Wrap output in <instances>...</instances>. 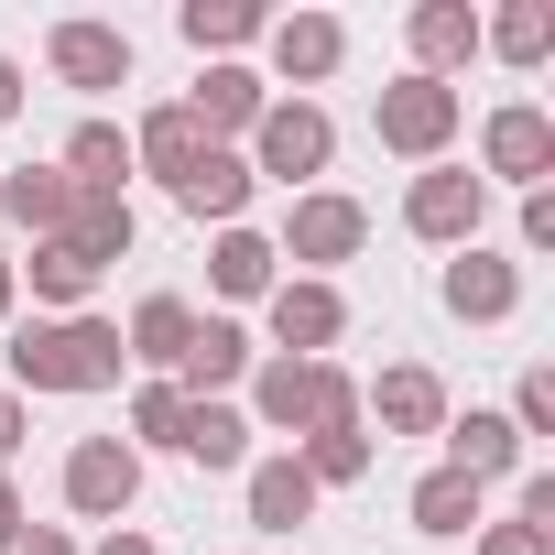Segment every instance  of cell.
<instances>
[{"label": "cell", "mask_w": 555, "mask_h": 555, "mask_svg": "<svg viewBox=\"0 0 555 555\" xmlns=\"http://www.w3.org/2000/svg\"><path fill=\"white\" fill-rule=\"evenodd\" d=\"M120 349H131L142 371H175V360L196 349V306H185V295H142L131 327H120Z\"/></svg>", "instance_id": "cell-15"}, {"label": "cell", "mask_w": 555, "mask_h": 555, "mask_svg": "<svg viewBox=\"0 0 555 555\" xmlns=\"http://www.w3.org/2000/svg\"><path fill=\"white\" fill-rule=\"evenodd\" d=\"M12 284H34L44 306L88 317V295H99V261H88V250H66V240H34V261H12Z\"/></svg>", "instance_id": "cell-20"}, {"label": "cell", "mask_w": 555, "mask_h": 555, "mask_svg": "<svg viewBox=\"0 0 555 555\" xmlns=\"http://www.w3.org/2000/svg\"><path fill=\"white\" fill-rule=\"evenodd\" d=\"M512 306H522V272H512L501 250H479V240H468V250L447 261V317H468V327H501Z\"/></svg>", "instance_id": "cell-12"}, {"label": "cell", "mask_w": 555, "mask_h": 555, "mask_svg": "<svg viewBox=\"0 0 555 555\" xmlns=\"http://www.w3.org/2000/svg\"><path fill=\"white\" fill-rule=\"evenodd\" d=\"M175 425H185V392H175V382H142V392H131V436H142V447H175Z\"/></svg>", "instance_id": "cell-32"}, {"label": "cell", "mask_w": 555, "mask_h": 555, "mask_svg": "<svg viewBox=\"0 0 555 555\" xmlns=\"http://www.w3.org/2000/svg\"><path fill=\"white\" fill-rule=\"evenodd\" d=\"M414 77H447V66H468L479 55V12H468V0H414Z\"/></svg>", "instance_id": "cell-13"}, {"label": "cell", "mask_w": 555, "mask_h": 555, "mask_svg": "<svg viewBox=\"0 0 555 555\" xmlns=\"http://www.w3.org/2000/svg\"><path fill=\"white\" fill-rule=\"evenodd\" d=\"M261 44H272V77L317 88V77H338V55H349V23H338V12H284V23H261Z\"/></svg>", "instance_id": "cell-10"}, {"label": "cell", "mask_w": 555, "mask_h": 555, "mask_svg": "<svg viewBox=\"0 0 555 555\" xmlns=\"http://www.w3.org/2000/svg\"><path fill=\"white\" fill-rule=\"evenodd\" d=\"M12 555H77V533H55V522H23V533H12Z\"/></svg>", "instance_id": "cell-36"}, {"label": "cell", "mask_w": 555, "mask_h": 555, "mask_svg": "<svg viewBox=\"0 0 555 555\" xmlns=\"http://www.w3.org/2000/svg\"><path fill=\"white\" fill-rule=\"evenodd\" d=\"M175 447H185L196 468H240V457H250V414H229V403H185Z\"/></svg>", "instance_id": "cell-27"}, {"label": "cell", "mask_w": 555, "mask_h": 555, "mask_svg": "<svg viewBox=\"0 0 555 555\" xmlns=\"http://www.w3.org/2000/svg\"><path fill=\"white\" fill-rule=\"evenodd\" d=\"M55 240H66V250H88V261L109 272V261L142 240V218H131V196H88V185H77V207H66V229H55Z\"/></svg>", "instance_id": "cell-18"}, {"label": "cell", "mask_w": 555, "mask_h": 555, "mask_svg": "<svg viewBox=\"0 0 555 555\" xmlns=\"http://www.w3.org/2000/svg\"><path fill=\"white\" fill-rule=\"evenodd\" d=\"M12 533H23V490L0 479V555H12Z\"/></svg>", "instance_id": "cell-38"}, {"label": "cell", "mask_w": 555, "mask_h": 555, "mask_svg": "<svg viewBox=\"0 0 555 555\" xmlns=\"http://www.w3.org/2000/svg\"><path fill=\"white\" fill-rule=\"evenodd\" d=\"M479 164H490V175H512V185H544V175H555V120H544V109H522V99H512V109H490ZM490 175H479V185H490Z\"/></svg>", "instance_id": "cell-9"}, {"label": "cell", "mask_w": 555, "mask_h": 555, "mask_svg": "<svg viewBox=\"0 0 555 555\" xmlns=\"http://www.w3.org/2000/svg\"><path fill=\"white\" fill-rule=\"evenodd\" d=\"M131 501H142V447H131V436H77V447H66V512L120 522Z\"/></svg>", "instance_id": "cell-5"}, {"label": "cell", "mask_w": 555, "mask_h": 555, "mask_svg": "<svg viewBox=\"0 0 555 555\" xmlns=\"http://www.w3.org/2000/svg\"><path fill=\"white\" fill-rule=\"evenodd\" d=\"M371 414H382V436H436V425H447V382L403 360V371L371 382Z\"/></svg>", "instance_id": "cell-17"}, {"label": "cell", "mask_w": 555, "mask_h": 555, "mask_svg": "<svg viewBox=\"0 0 555 555\" xmlns=\"http://www.w3.org/2000/svg\"><path fill=\"white\" fill-rule=\"evenodd\" d=\"M0 120H23V66L0 55Z\"/></svg>", "instance_id": "cell-39"}, {"label": "cell", "mask_w": 555, "mask_h": 555, "mask_svg": "<svg viewBox=\"0 0 555 555\" xmlns=\"http://www.w3.org/2000/svg\"><path fill=\"white\" fill-rule=\"evenodd\" d=\"M250 414L272 436H327V425H360V382L338 360H261L250 371Z\"/></svg>", "instance_id": "cell-2"}, {"label": "cell", "mask_w": 555, "mask_h": 555, "mask_svg": "<svg viewBox=\"0 0 555 555\" xmlns=\"http://www.w3.org/2000/svg\"><path fill=\"white\" fill-rule=\"evenodd\" d=\"M12 457H23V392H0V479H12Z\"/></svg>", "instance_id": "cell-37"}, {"label": "cell", "mask_w": 555, "mask_h": 555, "mask_svg": "<svg viewBox=\"0 0 555 555\" xmlns=\"http://www.w3.org/2000/svg\"><path fill=\"white\" fill-rule=\"evenodd\" d=\"M66 207H77V185H66L55 164L0 175V218H12V229H34V240H55V229H66Z\"/></svg>", "instance_id": "cell-21"}, {"label": "cell", "mask_w": 555, "mask_h": 555, "mask_svg": "<svg viewBox=\"0 0 555 555\" xmlns=\"http://www.w3.org/2000/svg\"><path fill=\"white\" fill-rule=\"evenodd\" d=\"M175 34H185L196 55H218V66H229V44H250V34H261V12H250V0H185Z\"/></svg>", "instance_id": "cell-29"}, {"label": "cell", "mask_w": 555, "mask_h": 555, "mask_svg": "<svg viewBox=\"0 0 555 555\" xmlns=\"http://www.w3.org/2000/svg\"><path fill=\"white\" fill-rule=\"evenodd\" d=\"M12 295H23V284H12V261H0V327H12Z\"/></svg>", "instance_id": "cell-41"}, {"label": "cell", "mask_w": 555, "mask_h": 555, "mask_svg": "<svg viewBox=\"0 0 555 555\" xmlns=\"http://www.w3.org/2000/svg\"><path fill=\"white\" fill-rule=\"evenodd\" d=\"M306 512H317V479H306L295 457H261V468H250V522H261V533H295Z\"/></svg>", "instance_id": "cell-25"}, {"label": "cell", "mask_w": 555, "mask_h": 555, "mask_svg": "<svg viewBox=\"0 0 555 555\" xmlns=\"http://www.w3.org/2000/svg\"><path fill=\"white\" fill-rule=\"evenodd\" d=\"M317 490H349V479H371V436L360 425H327V436H306V457H295Z\"/></svg>", "instance_id": "cell-31"}, {"label": "cell", "mask_w": 555, "mask_h": 555, "mask_svg": "<svg viewBox=\"0 0 555 555\" xmlns=\"http://www.w3.org/2000/svg\"><path fill=\"white\" fill-rule=\"evenodd\" d=\"M414 533H479V479L425 468V479H414Z\"/></svg>", "instance_id": "cell-28"}, {"label": "cell", "mask_w": 555, "mask_h": 555, "mask_svg": "<svg viewBox=\"0 0 555 555\" xmlns=\"http://www.w3.org/2000/svg\"><path fill=\"white\" fill-rule=\"evenodd\" d=\"M99 555H164V544H153V533H109Z\"/></svg>", "instance_id": "cell-40"}, {"label": "cell", "mask_w": 555, "mask_h": 555, "mask_svg": "<svg viewBox=\"0 0 555 555\" xmlns=\"http://www.w3.org/2000/svg\"><path fill=\"white\" fill-rule=\"evenodd\" d=\"M479 218H490V185H479L468 164H425L414 196H403V229H414V240H447V250H468Z\"/></svg>", "instance_id": "cell-6"}, {"label": "cell", "mask_w": 555, "mask_h": 555, "mask_svg": "<svg viewBox=\"0 0 555 555\" xmlns=\"http://www.w3.org/2000/svg\"><path fill=\"white\" fill-rule=\"evenodd\" d=\"M120 371H131V349H120L109 317H34L12 338V382L23 392H109Z\"/></svg>", "instance_id": "cell-1"}, {"label": "cell", "mask_w": 555, "mask_h": 555, "mask_svg": "<svg viewBox=\"0 0 555 555\" xmlns=\"http://www.w3.org/2000/svg\"><path fill=\"white\" fill-rule=\"evenodd\" d=\"M457 88L447 77H392L382 88V109H371V131H382V153H403V164H436L447 142H457Z\"/></svg>", "instance_id": "cell-4"}, {"label": "cell", "mask_w": 555, "mask_h": 555, "mask_svg": "<svg viewBox=\"0 0 555 555\" xmlns=\"http://www.w3.org/2000/svg\"><path fill=\"white\" fill-rule=\"evenodd\" d=\"M327 153H338V131H327V109L317 99H272L261 120H250V185L272 175V185H306V175H327Z\"/></svg>", "instance_id": "cell-3"}, {"label": "cell", "mask_w": 555, "mask_h": 555, "mask_svg": "<svg viewBox=\"0 0 555 555\" xmlns=\"http://www.w3.org/2000/svg\"><path fill=\"white\" fill-rule=\"evenodd\" d=\"M436 436H447V468H457V479H501V468H522L512 414H457V425H436Z\"/></svg>", "instance_id": "cell-19"}, {"label": "cell", "mask_w": 555, "mask_h": 555, "mask_svg": "<svg viewBox=\"0 0 555 555\" xmlns=\"http://www.w3.org/2000/svg\"><path fill=\"white\" fill-rule=\"evenodd\" d=\"M196 153H207V131H196V109H185V99H175V109H153V120L131 131V164H153L164 185H185V164H196Z\"/></svg>", "instance_id": "cell-23"}, {"label": "cell", "mask_w": 555, "mask_h": 555, "mask_svg": "<svg viewBox=\"0 0 555 555\" xmlns=\"http://www.w3.org/2000/svg\"><path fill=\"white\" fill-rule=\"evenodd\" d=\"M272 261H284V250H272L261 229H218V250H207V272H218V295H229V306L272 295Z\"/></svg>", "instance_id": "cell-26"}, {"label": "cell", "mask_w": 555, "mask_h": 555, "mask_svg": "<svg viewBox=\"0 0 555 555\" xmlns=\"http://www.w3.org/2000/svg\"><path fill=\"white\" fill-rule=\"evenodd\" d=\"M479 555H544V544H533L522 522H479Z\"/></svg>", "instance_id": "cell-35"}, {"label": "cell", "mask_w": 555, "mask_h": 555, "mask_svg": "<svg viewBox=\"0 0 555 555\" xmlns=\"http://www.w3.org/2000/svg\"><path fill=\"white\" fill-rule=\"evenodd\" d=\"M240 371H250V338L229 317H196V349L175 360V392L185 403H218V382H240Z\"/></svg>", "instance_id": "cell-16"}, {"label": "cell", "mask_w": 555, "mask_h": 555, "mask_svg": "<svg viewBox=\"0 0 555 555\" xmlns=\"http://www.w3.org/2000/svg\"><path fill=\"white\" fill-rule=\"evenodd\" d=\"M522 250H555V185L522 196Z\"/></svg>", "instance_id": "cell-34"}, {"label": "cell", "mask_w": 555, "mask_h": 555, "mask_svg": "<svg viewBox=\"0 0 555 555\" xmlns=\"http://www.w3.org/2000/svg\"><path fill=\"white\" fill-rule=\"evenodd\" d=\"M479 44H490L501 66H544V55H555V12H544V0H512L501 23H479Z\"/></svg>", "instance_id": "cell-30"}, {"label": "cell", "mask_w": 555, "mask_h": 555, "mask_svg": "<svg viewBox=\"0 0 555 555\" xmlns=\"http://www.w3.org/2000/svg\"><path fill=\"white\" fill-rule=\"evenodd\" d=\"M272 338H284V360H327V349L349 338V306H338V284H317V272L272 284Z\"/></svg>", "instance_id": "cell-7"}, {"label": "cell", "mask_w": 555, "mask_h": 555, "mask_svg": "<svg viewBox=\"0 0 555 555\" xmlns=\"http://www.w3.org/2000/svg\"><path fill=\"white\" fill-rule=\"evenodd\" d=\"M360 240H371V207L360 196H295V218H284L272 250H284V261H349Z\"/></svg>", "instance_id": "cell-8"}, {"label": "cell", "mask_w": 555, "mask_h": 555, "mask_svg": "<svg viewBox=\"0 0 555 555\" xmlns=\"http://www.w3.org/2000/svg\"><path fill=\"white\" fill-rule=\"evenodd\" d=\"M44 66H55L66 88H120V77H131V34H120V23H55V34H44Z\"/></svg>", "instance_id": "cell-11"}, {"label": "cell", "mask_w": 555, "mask_h": 555, "mask_svg": "<svg viewBox=\"0 0 555 555\" xmlns=\"http://www.w3.org/2000/svg\"><path fill=\"white\" fill-rule=\"evenodd\" d=\"M512 436H555V371H522V392H512Z\"/></svg>", "instance_id": "cell-33"}, {"label": "cell", "mask_w": 555, "mask_h": 555, "mask_svg": "<svg viewBox=\"0 0 555 555\" xmlns=\"http://www.w3.org/2000/svg\"><path fill=\"white\" fill-rule=\"evenodd\" d=\"M185 109H196V131H207V142H218V131H250V120H261V109H272V99H261V77H250V66H207V77H196V99H185Z\"/></svg>", "instance_id": "cell-22"}, {"label": "cell", "mask_w": 555, "mask_h": 555, "mask_svg": "<svg viewBox=\"0 0 555 555\" xmlns=\"http://www.w3.org/2000/svg\"><path fill=\"white\" fill-rule=\"evenodd\" d=\"M120 175H131V131H109V120H77V131H66V185H88V196H120Z\"/></svg>", "instance_id": "cell-24"}, {"label": "cell", "mask_w": 555, "mask_h": 555, "mask_svg": "<svg viewBox=\"0 0 555 555\" xmlns=\"http://www.w3.org/2000/svg\"><path fill=\"white\" fill-rule=\"evenodd\" d=\"M175 207H185V218H218V229H240V207H250V164L207 142V153L185 164V185H175Z\"/></svg>", "instance_id": "cell-14"}]
</instances>
